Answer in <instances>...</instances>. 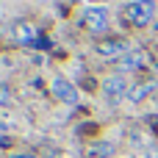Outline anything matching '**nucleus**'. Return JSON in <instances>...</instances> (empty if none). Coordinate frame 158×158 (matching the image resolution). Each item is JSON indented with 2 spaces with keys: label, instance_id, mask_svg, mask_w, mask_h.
Here are the masks:
<instances>
[{
  "label": "nucleus",
  "instance_id": "obj_2",
  "mask_svg": "<svg viewBox=\"0 0 158 158\" xmlns=\"http://www.w3.org/2000/svg\"><path fill=\"white\" fill-rule=\"evenodd\" d=\"M128 92H131V86H128V78H122V75H108L103 81V94H106L108 106L122 103L128 97Z\"/></svg>",
  "mask_w": 158,
  "mask_h": 158
},
{
  "label": "nucleus",
  "instance_id": "obj_1",
  "mask_svg": "<svg viewBox=\"0 0 158 158\" xmlns=\"http://www.w3.org/2000/svg\"><path fill=\"white\" fill-rule=\"evenodd\" d=\"M153 17H156V3H153V0H133V3H128V8H125V19H128L131 25H139V28L150 25Z\"/></svg>",
  "mask_w": 158,
  "mask_h": 158
},
{
  "label": "nucleus",
  "instance_id": "obj_8",
  "mask_svg": "<svg viewBox=\"0 0 158 158\" xmlns=\"http://www.w3.org/2000/svg\"><path fill=\"white\" fill-rule=\"evenodd\" d=\"M92 156H97V158H108V156H114V144H100V147H92Z\"/></svg>",
  "mask_w": 158,
  "mask_h": 158
},
{
  "label": "nucleus",
  "instance_id": "obj_3",
  "mask_svg": "<svg viewBox=\"0 0 158 158\" xmlns=\"http://www.w3.org/2000/svg\"><path fill=\"white\" fill-rule=\"evenodd\" d=\"M83 25H86L92 33H103V31L108 28V11L100 8V6L86 8V14H83Z\"/></svg>",
  "mask_w": 158,
  "mask_h": 158
},
{
  "label": "nucleus",
  "instance_id": "obj_7",
  "mask_svg": "<svg viewBox=\"0 0 158 158\" xmlns=\"http://www.w3.org/2000/svg\"><path fill=\"white\" fill-rule=\"evenodd\" d=\"M147 64V53H128V56H122L119 58V67L122 69H128V72H133V69H139V67H144Z\"/></svg>",
  "mask_w": 158,
  "mask_h": 158
},
{
  "label": "nucleus",
  "instance_id": "obj_5",
  "mask_svg": "<svg viewBox=\"0 0 158 158\" xmlns=\"http://www.w3.org/2000/svg\"><path fill=\"white\" fill-rule=\"evenodd\" d=\"M97 53L103 58H122V56H128V42L125 39H106L97 44Z\"/></svg>",
  "mask_w": 158,
  "mask_h": 158
},
{
  "label": "nucleus",
  "instance_id": "obj_10",
  "mask_svg": "<svg viewBox=\"0 0 158 158\" xmlns=\"http://www.w3.org/2000/svg\"><path fill=\"white\" fill-rule=\"evenodd\" d=\"M8 158H36V156H31V153H17V156H8Z\"/></svg>",
  "mask_w": 158,
  "mask_h": 158
},
{
  "label": "nucleus",
  "instance_id": "obj_9",
  "mask_svg": "<svg viewBox=\"0 0 158 158\" xmlns=\"http://www.w3.org/2000/svg\"><path fill=\"white\" fill-rule=\"evenodd\" d=\"M11 100H14L11 89L8 86H0V106H11Z\"/></svg>",
  "mask_w": 158,
  "mask_h": 158
},
{
  "label": "nucleus",
  "instance_id": "obj_6",
  "mask_svg": "<svg viewBox=\"0 0 158 158\" xmlns=\"http://www.w3.org/2000/svg\"><path fill=\"white\" fill-rule=\"evenodd\" d=\"M153 92H156V83H153V81H144V83H136V86H131V92H128V100H131V103H142V100H147Z\"/></svg>",
  "mask_w": 158,
  "mask_h": 158
},
{
  "label": "nucleus",
  "instance_id": "obj_4",
  "mask_svg": "<svg viewBox=\"0 0 158 158\" xmlns=\"http://www.w3.org/2000/svg\"><path fill=\"white\" fill-rule=\"evenodd\" d=\"M50 89H53V94H56L61 103H67V106H75V103L81 100V97H78V89H75L67 78H53Z\"/></svg>",
  "mask_w": 158,
  "mask_h": 158
}]
</instances>
